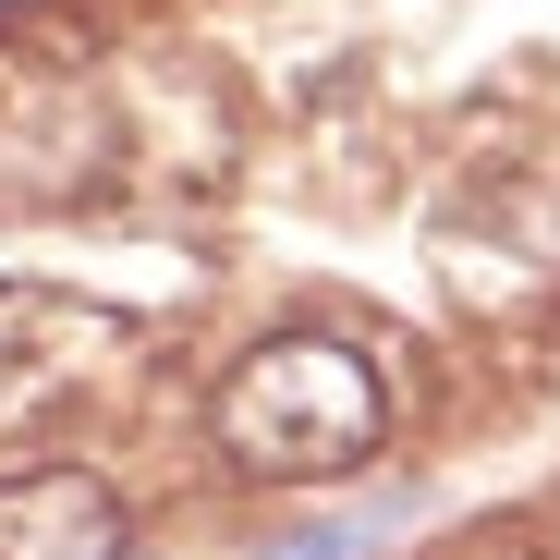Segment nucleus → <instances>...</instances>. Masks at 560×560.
<instances>
[{
    "label": "nucleus",
    "instance_id": "nucleus-1",
    "mask_svg": "<svg viewBox=\"0 0 560 560\" xmlns=\"http://www.w3.org/2000/svg\"><path fill=\"white\" fill-rule=\"evenodd\" d=\"M378 439H390V390L329 329H280L220 378V451L244 476H341Z\"/></svg>",
    "mask_w": 560,
    "mask_h": 560
},
{
    "label": "nucleus",
    "instance_id": "nucleus-2",
    "mask_svg": "<svg viewBox=\"0 0 560 560\" xmlns=\"http://www.w3.org/2000/svg\"><path fill=\"white\" fill-rule=\"evenodd\" d=\"M0 560H122V500L98 476H13L0 488Z\"/></svg>",
    "mask_w": 560,
    "mask_h": 560
},
{
    "label": "nucleus",
    "instance_id": "nucleus-3",
    "mask_svg": "<svg viewBox=\"0 0 560 560\" xmlns=\"http://www.w3.org/2000/svg\"><path fill=\"white\" fill-rule=\"evenodd\" d=\"M378 548H390V524H317V536L268 548V560H378Z\"/></svg>",
    "mask_w": 560,
    "mask_h": 560
}]
</instances>
